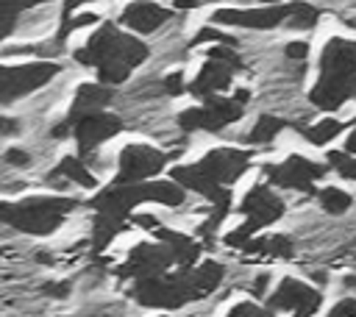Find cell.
Segmentation results:
<instances>
[{
  "instance_id": "1",
  "label": "cell",
  "mask_w": 356,
  "mask_h": 317,
  "mask_svg": "<svg viewBox=\"0 0 356 317\" xmlns=\"http://www.w3.org/2000/svg\"><path fill=\"white\" fill-rule=\"evenodd\" d=\"M222 281V264L217 261H203L200 267H181L175 275H147L136 278L131 295L142 306H156V309H178L186 300H197L211 295Z\"/></svg>"
},
{
  "instance_id": "2",
  "label": "cell",
  "mask_w": 356,
  "mask_h": 317,
  "mask_svg": "<svg viewBox=\"0 0 356 317\" xmlns=\"http://www.w3.org/2000/svg\"><path fill=\"white\" fill-rule=\"evenodd\" d=\"M250 153L248 150H234V147H217L206 153L197 164L189 167H175L172 181H178L184 189L200 192L203 197L211 200V206H231V192L228 186L248 170Z\"/></svg>"
},
{
  "instance_id": "3",
  "label": "cell",
  "mask_w": 356,
  "mask_h": 317,
  "mask_svg": "<svg viewBox=\"0 0 356 317\" xmlns=\"http://www.w3.org/2000/svg\"><path fill=\"white\" fill-rule=\"evenodd\" d=\"M75 58L81 64L95 67L103 83H120L147 58V44L139 42L136 36L117 31V25L106 22L89 39V44L75 53Z\"/></svg>"
},
{
  "instance_id": "4",
  "label": "cell",
  "mask_w": 356,
  "mask_h": 317,
  "mask_svg": "<svg viewBox=\"0 0 356 317\" xmlns=\"http://www.w3.org/2000/svg\"><path fill=\"white\" fill-rule=\"evenodd\" d=\"M309 97L317 108L325 111H334L345 100L356 97V42H328L320 61V83L312 89Z\"/></svg>"
},
{
  "instance_id": "5",
  "label": "cell",
  "mask_w": 356,
  "mask_h": 317,
  "mask_svg": "<svg viewBox=\"0 0 356 317\" xmlns=\"http://www.w3.org/2000/svg\"><path fill=\"white\" fill-rule=\"evenodd\" d=\"M184 186L175 181H117V186L95 195L92 206L97 211H111L120 217H128V211L145 200H156V203H167V206H181L184 203Z\"/></svg>"
},
{
  "instance_id": "6",
  "label": "cell",
  "mask_w": 356,
  "mask_h": 317,
  "mask_svg": "<svg viewBox=\"0 0 356 317\" xmlns=\"http://www.w3.org/2000/svg\"><path fill=\"white\" fill-rule=\"evenodd\" d=\"M78 206L72 197H28L19 203H0V222L25 234H50Z\"/></svg>"
},
{
  "instance_id": "7",
  "label": "cell",
  "mask_w": 356,
  "mask_h": 317,
  "mask_svg": "<svg viewBox=\"0 0 356 317\" xmlns=\"http://www.w3.org/2000/svg\"><path fill=\"white\" fill-rule=\"evenodd\" d=\"M239 211L245 214V222H242L239 228H234V231L225 236V245H231V247H242L256 231H261V228H267L270 222L281 220L284 211H286V206H284V200H281L267 184H256V186L245 195Z\"/></svg>"
},
{
  "instance_id": "8",
  "label": "cell",
  "mask_w": 356,
  "mask_h": 317,
  "mask_svg": "<svg viewBox=\"0 0 356 317\" xmlns=\"http://www.w3.org/2000/svg\"><path fill=\"white\" fill-rule=\"evenodd\" d=\"M250 100L248 89H239L234 97H217V95H206L203 106L186 108L178 114V125L184 131H220L228 122L239 120L245 111V103Z\"/></svg>"
},
{
  "instance_id": "9",
  "label": "cell",
  "mask_w": 356,
  "mask_h": 317,
  "mask_svg": "<svg viewBox=\"0 0 356 317\" xmlns=\"http://www.w3.org/2000/svg\"><path fill=\"white\" fill-rule=\"evenodd\" d=\"M56 61H33L19 67H0V103H11L22 95H31L33 89H42L47 81L58 75Z\"/></svg>"
},
{
  "instance_id": "10",
  "label": "cell",
  "mask_w": 356,
  "mask_h": 317,
  "mask_svg": "<svg viewBox=\"0 0 356 317\" xmlns=\"http://www.w3.org/2000/svg\"><path fill=\"white\" fill-rule=\"evenodd\" d=\"M242 61L239 56L234 53V44H214L206 56V64L203 70L197 72V78L189 83V92L197 95V97H206V95H217L222 92L228 83H231V75L234 70H239Z\"/></svg>"
},
{
  "instance_id": "11",
  "label": "cell",
  "mask_w": 356,
  "mask_h": 317,
  "mask_svg": "<svg viewBox=\"0 0 356 317\" xmlns=\"http://www.w3.org/2000/svg\"><path fill=\"white\" fill-rule=\"evenodd\" d=\"M292 3H264L261 8H217L211 19L217 25H236V28H256L267 31L275 25H286Z\"/></svg>"
},
{
  "instance_id": "12",
  "label": "cell",
  "mask_w": 356,
  "mask_h": 317,
  "mask_svg": "<svg viewBox=\"0 0 356 317\" xmlns=\"http://www.w3.org/2000/svg\"><path fill=\"white\" fill-rule=\"evenodd\" d=\"M264 175L281 186V189H298V192H312L314 181L325 175V167L312 161V158H303V156H289L284 164H267L264 167Z\"/></svg>"
},
{
  "instance_id": "13",
  "label": "cell",
  "mask_w": 356,
  "mask_h": 317,
  "mask_svg": "<svg viewBox=\"0 0 356 317\" xmlns=\"http://www.w3.org/2000/svg\"><path fill=\"white\" fill-rule=\"evenodd\" d=\"M167 164V153L150 147V145H128L120 153L117 161V181H147Z\"/></svg>"
},
{
  "instance_id": "14",
  "label": "cell",
  "mask_w": 356,
  "mask_h": 317,
  "mask_svg": "<svg viewBox=\"0 0 356 317\" xmlns=\"http://www.w3.org/2000/svg\"><path fill=\"white\" fill-rule=\"evenodd\" d=\"M172 264H175L172 250L159 239V245H136L117 273L120 278H147V275H161Z\"/></svg>"
},
{
  "instance_id": "15",
  "label": "cell",
  "mask_w": 356,
  "mask_h": 317,
  "mask_svg": "<svg viewBox=\"0 0 356 317\" xmlns=\"http://www.w3.org/2000/svg\"><path fill=\"white\" fill-rule=\"evenodd\" d=\"M320 292L295 281V278H284L278 284V289L270 295V311H292V314H312L320 306Z\"/></svg>"
},
{
  "instance_id": "16",
  "label": "cell",
  "mask_w": 356,
  "mask_h": 317,
  "mask_svg": "<svg viewBox=\"0 0 356 317\" xmlns=\"http://www.w3.org/2000/svg\"><path fill=\"white\" fill-rule=\"evenodd\" d=\"M72 131H75L81 153H92L100 142H106V139H111L122 131V120L114 117V114H106V111H92V114L75 120Z\"/></svg>"
},
{
  "instance_id": "17",
  "label": "cell",
  "mask_w": 356,
  "mask_h": 317,
  "mask_svg": "<svg viewBox=\"0 0 356 317\" xmlns=\"http://www.w3.org/2000/svg\"><path fill=\"white\" fill-rule=\"evenodd\" d=\"M167 19H170V11L161 8L159 3H150V0H136V3L125 6L122 14H120V22L128 25V28H134L136 33H153Z\"/></svg>"
},
{
  "instance_id": "18",
  "label": "cell",
  "mask_w": 356,
  "mask_h": 317,
  "mask_svg": "<svg viewBox=\"0 0 356 317\" xmlns=\"http://www.w3.org/2000/svg\"><path fill=\"white\" fill-rule=\"evenodd\" d=\"M111 100V89H108V83H83V86H78V95H75V103H72V108H70V117H67V122L72 125L75 120H81V117H86V114H92V111H103V106Z\"/></svg>"
},
{
  "instance_id": "19",
  "label": "cell",
  "mask_w": 356,
  "mask_h": 317,
  "mask_svg": "<svg viewBox=\"0 0 356 317\" xmlns=\"http://www.w3.org/2000/svg\"><path fill=\"white\" fill-rule=\"evenodd\" d=\"M242 250L248 256H256L259 261H270V259H281V261H289L295 256V245L289 236L284 234H275V236H261V239H248L242 245Z\"/></svg>"
},
{
  "instance_id": "20",
  "label": "cell",
  "mask_w": 356,
  "mask_h": 317,
  "mask_svg": "<svg viewBox=\"0 0 356 317\" xmlns=\"http://www.w3.org/2000/svg\"><path fill=\"white\" fill-rule=\"evenodd\" d=\"M156 236L172 250L178 267H192V264L197 261V256H200V245L192 242L189 236H184V234H178V231H167V228H156Z\"/></svg>"
},
{
  "instance_id": "21",
  "label": "cell",
  "mask_w": 356,
  "mask_h": 317,
  "mask_svg": "<svg viewBox=\"0 0 356 317\" xmlns=\"http://www.w3.org/2000/svg\"><path fill=\"white\" fill-rule=\"evenodd\" d=\"M122 228H125V217L111 214V211H97V217H95V231H92V250L100 253Z\"/></svg>"
},
{
  "instance_id": "22",
  "label": "cell",
  "mask_w": 356,
  "mask_h": 317,
  "mask_svg": "<svg viewBox=\"0 0 356 317\" xmlns=\"http://www.w3.org/2000/svg\"><path fill=\"white\" fill-rule=\"evenodd\" d=\"M50 181L56 184V181H72V184H78V186H95V175L86 170V164L81 161V158H75V156H67V158H61L58 161V167L50 172Z\"/></svg>"
},
{
  "instance_id": "23",
  "label": "cell",
  "mask_w": 356,
  "mask_h": 317,
  "mask_svg": "<svg viewBox=\"0 0 356 317\" xmlns=\"http://www.w3.org/2000/svg\"><path fill=\"white\" fill-rule=\"evenodd\" d=\"M281 128H284V120H278V117H273V114H261L259 122L250 128L248 142H250V145H267V142H273V139L281 133Z\"/></svg>"
},
{
  "instance_id": "24",
  "label": "cell",
  "mask_w": 356,
  "mask_h": 317,
  "mask_svg": "<svg viewBox=\"0 0 356 317\" xmlns=\"http://www.w3.org/2000/svg\"><path fill=\"white\" fill-rule=\"evenodd\" d=\"M342 128H345V122H339V120H320V122L309 125V128L303 131V136H306L312 145H328L331 139H337V136L342 133Z\"/></svg>"
},
{
  "instance_id": "25",
  "label": "cell",
  "mask_w": 356,
  "mask_h": 317,
  "mask_svg": "<svg viewBox=\"0 0 356 317\" xmlns=\"http://www.w3.org/2000/svg\"><path fill=\"white\" fill-rule=\"evenodd\" d=\"M317 19H320V8H314L312 3H300V0H298V3H292V11H289L286 25L306 31V28H314Z\"/></svg>"
},
{
  "instance_id": "26",
  "label": "cell",
  "mask_w": 356,
  "mask_h": 317,
  "mask_svg": "<svg viewBox=\"0 0 356 317\" xmlns=\"http://www.w3.org/2000/svg\"><path fill=\"white\" fill-rule=\"evenodd\" d=\"M320 206L328 211V214H345L350 209V195L337 189V186H328L320 192Z\"/></svg>"
},
{
  "instance_id": "27",
  "label": "cell",
  "mask_w": 356,
  "mask_h": 317,
  "mask_svg": "<svg viewBox=\"0 0 356 317\" xmlns=\"http://www.w3.org/2000/svg\"><path fill=\"white\" fill-rule=\"evenodd\" d=\"M328 164H331L342 178L356 181V158H353V153H348V150H331V153H328Z\"/></svg>"
},
{
  "instance_id": "28",
  "label": "cell",
  "mask_w": 356,
  "mask_h": 317,
  "mask_svg": "<svg viewBox=\"0 0 356 317\" xmlns=\"http://www.w3.org/2000/svg\"><path fill=\"white\" fill-rule=\"evenodd\" d=\"M203 42H214V44H236L234 36H225V33H220V31H214V28H203V31H197V36L189 42V47L203 44Z\"/></svg>"
},
{
  "instance_id": "29",
  "label": "cell",
  "mask_w": 356,
  "mask_h": 317,
  "mask_svg": "<svg viewBox=\"0 0 356 317\" xmlns=\"http://www.w3.org/2000/svg\"><path fill=\"white\" fill-rule=\"evenodd\" d=\"M231 314H234V317H267L270 309H261V306H256V303H239V306L231 309Z\"/></svg>"
},
{
  "instance_id": "30",
  "label": "cell",
  "mask_w": 356,
  "mask_h": 317,
  "mask_svg": "<svg viewBox=\"0 0 356 317\" xmlns=\"http://www.w3.org/2000/svg\"><path fill=\"white\" fill-rule=\"evenodd\" d=\"M164 92L167 95H181L184 92V75L181 72H170L164 78Z\"/></svg>"
},
{
  "instance_id": "31",
  "label": "cell",
  "mask_w": 356,
  "mask_h": 317,
  "mask_svg": "<svg viewBox=\"0 0 356 317\" xmlns=\"http://www.w3.org/2000/svg\"><path fill=\"white\" fill-rule=\"evenodd\" d=\"M286 56H289L292 61H303V58L309 56V44L300 42V39H298V42H289V44H286Z\"/></svg>"
},
{
  "instance_id": "32",
  "label": "cell",
  "mask_w": 356,
  "mask_h": 317,
  "mask_svg": "<svg viewBox=\"0 0 356 317\" xmlns=\"http://www.w3.org/2000/svg\"><path fill=\"white\" fill-rule=\"evenodd\" d=\"M331 314H334V317H342V314H345V317H353V314H356V298L339 300V303L331 309Z\"/></svg>"
},
{
  "instance_id": "33",
  "label": "cell",
  "mask_w": 356,
  "mask_h": 317,
  "mask_svg": "<svg viewBox=\"0 0 356 317\" xmlns=\"http://www.w3.org/2000/svg\"><path fill=\"white\" fill-rule=\"evenodd\" d=\"M6 161L14 164V167H28V164H31V156H28L25 150H19V147H11V150L6 153Z\"/></svg>"
},
{
  "instance_id": "34",
  "label": "cell",
  "mask_w": 356,
  "mask_h": 317,
  "mask_svg": "<svg viewBox=\"0 0 356 317\" xmlns=\"http://www.w3.org/2000/svg\"><path fill=\"white\" fill-rule=\"evenodd\" d=\"M267 284H270V275H267V273H261V275H256V278H253L250 292H253L256 298H261V295H264V289H267Z\"/></svg>"
},
{
  "instance_id": "35",
  "label": "cell",
  "mask_w": 356,
  "mask_h": 317,
  "mask_svg": "<svg viewBox=\"0 0 356 317\" xmlns=\"http://www.w3.org/2000/svg\"><path fill=\"white\" fill-rule=\"evenodd\" d=\"M0 133H19V122L8 120V117H0Z\"/></svg>"
},
{
  "instance_id": "36",
  "label": "cell",
  "mask_w": 356,
  "mask_h": 317,
  "mask_svg": "<svg viewBox=\"0 0 356 317\" xmlns=\"http://www.w3.org/2000/svg\"><path fill=\"white\" fill-rule=\"evenodd\" d=\"M47 292L56 295V298H67V295H70V284H67V281H61V284H50Z\"/></svg>"
},
{
  "instance_id": "37",
  "label": "cell",
  "mask_w": 356,
  "mask_h": 317,
  "mask_svg": "<svg viewBox=\"0 0 356 317\" xmlns=\"http://www.w3.org/2000/svg\"><path fill=\"white\" fill-rule=\"evenodd\" d=\"M134 222L136 225H142V228H159V222H156V217H150V214H139V217H134Z\"/></svg>"
},
{
  "instance_id": "38",
  "label": "cell",
  "mask_w": 356,
  "mask_h": 317,
  "mask_svg": "<svg viewBox=\"0 0 356 317\" xmlns=\"http://www.w3.org/2000/svg\"><path fill=\"white\" fill-rule=\"evenodd\" d=\"M200 0H172V6L178 8V11H186V8H195Z\"/></svg>"
},
{
  "instance_id": "39",
  "label": "cell",
  "mask_w": 356,
  "mask_h": 317,
  "mask_svg": "<svg viewBox=\"0 0 356 317\" xmlns=\"http://www.w3.org/2000/svg\"><path fill=\"white\" fill-rule=\"evenodd\" d=\"M345 150H348V153H353V156H356V131H353V133H350V136H348V142H345Z\"/></svg>"
},
{
  "instance_id": "40",
  "label": "cell",
  "mask_w": 356,
  "mask_h": 317,
  "mask_svg": "<svg viewBox=\"0 0 356 317\" xmlns=\"http://www.w3.org/2000/svg\"><path fill=\"white\" fill-rule=\"evenodd\" d=\"M81 3H89V0H64V14H70L75 6H81Z\"/></svg>"
},
{
  "instance_id": "41",
  "label": "cell",
  "mask_w": 356,
  "mask_h": 317,
  "mask_svg": "<svg viewBox=\"0 0 356 317\" xmlns=\"http://www.w3.org/2000/svg\"><path fill=\"white\" fill-rule=\"evenodd\" d=\"M261 3H284V0H261Z\"/></svg>"
}]
</instances>
